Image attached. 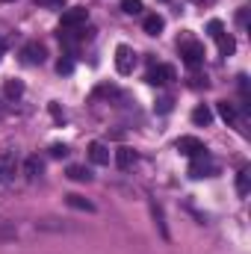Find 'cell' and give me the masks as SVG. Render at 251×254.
I'll use <instances>...</instances> for the list:
<instances>
[{
	"label": "cell",
	"mask_w": 251,
	"mask_h": 254,
	"mask_svg": "<svg viewBox=\"0 0 251 254\" xmlns=\"http://www.w3.org/2000/svg\"><path fill=\"white\" fill-rule=\"evenodd\" d=\"M142 0H122V12L125 15H142Z\"/></svg>",
	"instance_id": "cell-20"
},
{
	"label": "cell",
	"mask_w": 251,
	"mask_h": 254,
	"mask_svg": "<svg viewBox=\"0 0 251 254\" xmlns=\"http://www.w3.org/2000/svg\"><path fill=\"white\" fill-rule=\"evenodd\" d=\"M51 157H57V160H60V157H68V145H60V142L51 145Z\"/></svg>",
	"instance_id": "cell-21"
},
{
	"label": "cell",
	"mask_w": 251,
	"mask_h": 254,
	"mask_svg": "<svg viewBox=\"0 0 251 254\" xmlns=\"http://www.w3.org/2000/svg\"><path fill=\"white\" fill-rule=\"evenodd\" d=\"M216 172H219V166L210 160V154L192 157V163H189V178H195V181H201V178H213Z\"/></svg>",
	"instance_id": "cell-3"
},
{
	"label": "cell",
	"mask_w": 251,
	"mask_h": 254,
	"mask_svg": "<svg viewBox=\"0 0 251 254\" xmlns=\"http://www.w3.org/2000/svg\"><path fill=\"white\" fill-rule=\"evenodd\" d=\"M65 204H68V207H74V210H86V213H95V204H92V201H86L83 195H65Z\"/></svg>",
	"instance_id": "cell-14"
},
{
	"label": "cell",
	"mask_w": 251,
	"mask_h": 254,
	"mask_svg": "<svg viewBox=\"0 0 251 254\" xmlns=\"http://www.w3.org/2000/svg\"><path fill=\"white\" fill-rule=\"evenodd\" d=\"M89 160H92L95 166H110V148H107L104 142H92V145H89Z\"/></svg>",
	"instance_id": "cell-10"
},
{
	"label": "cell",
	"mask_w": 251,
	"mask_h": 254,
	"mask_svg": "<svg viewBox=\"0 0 251 254\" xmlns=\"http://www.w3.org/2000/svg\"><path fill=\"white\" fill-rule=\"evenodd\" d=\"M57 71H60V74H71V71H74V63L65 57V60H60V63H57Z\"/></svg>",
	"instance_id": "cell-22"
},
{
	"label": "cell",
	"mask_w": 251,
	"mask_h": 254,
	"mask_svg": "<svg viewBox=\"0 0 251 254\" xmlns=\"http://www.w3.org/2000/svg\"><path fill=\"white\" fill-rule=\"evenodd\" d=\"M142 27H145V33H148V36H160V33H163V27H166V21H163V15L151 12V15H145Z\"/></svg>",
	"instance_id": "cell-12"
},
{
	"label": "cell",
	"mask_w": 251,
	"mask_h": 254,
	"mask_svg": "<svg viewBox=\"0 0 251 254\" xmlns=\"http://www.w3.org/2000/svg\"><path fill=\"white\" fill-rule=\"evenodd\" d=\"M207 30H210V36L216 39V45H219V54H222V57H231V54L237 51V42H234V36H231V33H225V24H222V21H216V18H213V21L207 24Z\"/></svg>",
	"instance_id": "cell-1"
},
{
	"label": "cell",
	"mask_w": 251,
	"mask_h": 254,
	"mask_svg": "<svg viewBox=\"0 0 251 254\" xmlns=\"http://www.w3.org/2000/svg\"><path fill=\"white\" fill-rule=\"evenodd\" d=\"M178 48H181V57H184V63H187L189 68H198V65L204 63V45L195 42L192 36H184V39L178 42Z\"/></svg>",
	"instance_id": "cell-2"
},
{
	"label": "cell",
	"mask_w": 251,
	"mask_h": 254,
	"mask_svg": "<svg viewBox=\"0 0 251 254\" xmlns=\"http://www.w3.org/2000/svg\"><path fill=\"white\" fill-rule=\"evenodd\" d=\"M18 175V154L15 151H3L0 154V181H12Z\"/></svg>",
	"instance_id": "cell-9"
},
{
	"label": "cell",
	"mask_w": 251,
	"mask_h": 254,
	"mask_svg": "<svg viewBox=\"0 0 251 254\" xmlns=\"http://www.w3.org/2000/svg\"><path fill=\"white\" fill-rule=\"evenodd\" d=\"M51 113H54V119H57V122H65V113L60 110V104H51Z\"/></svg>",
	"instance_id": "cell-25"
},
{
	"label": "cell",
	"mask_w": 251,
	"mask_h": 254,
	"mask_svg": "<svg viewBox=\"0 0 251 254\" xmlns=\"http://www.w3.org/2000/svg\"><path fill=\"white\" fill-rule=\"evenodd\" d=\"M3 51H6V45H3V39H0V60H3Z\"/></svg>",
	"instance_id": "cell-28"
},
{
	"label": "cell",
	"mask_w": 251,
	"mask_h": 254,
	"mask_svg": "<svg viewBox=\"0 0 251 254\" xmlns=\"http://www.w3.org/2000/svg\"><path fill=\"white\" fill-rule=\"evenodd\" d=\"M3 92H6V98H21L24 95V83L21 80H6Z\"/></svg>",
	"instance_id": "cell-18"
},
{
	"label": "cell",
	"mask_w": 251,
	"mask_h": 254,
	"mask_svg": "<svg viewBox=\"0 0 251 254\" xmlns=\"http://www.w3.org/2000/svg\"><path fill=\"white\" fill-rule=\"evenodd\" d=\"M175 148L184 154V157H201V154H207V148H204V142L201 139H195V136H181L178 142H175Z\"/></svg>",
	"instance_id": "cell-6"
},
{
	"label": "cell",
	"mask_w": 251,
	"mask_h": 254,
	"mask_svg": "<svg viewBox=\"0 0 251 254\" xmlns=\"http://www.w3.org/2000/svg\"><path fill=\"white\" fill-rule=\"evenodd\" d=\"M133 163H136V151L133 148H119L116 151V166L119 169H130Z\"/></svg>",
	"instance_id": "cell-13"
},
{
	"label": "cell",
	"mask_w": 251,
	"mask_h": 254,
	"mask_svg": "<svg viewBox=\"0 0 251 254\" xmlns=\"http://www.w3.org/2000/svg\"><path fill=\"white\" fill-rule=\"evenodd\" d=\"M133 68H136V51L127 45H119L116 48V71L127 77V74H133Z\"/></svg>",
	"instance_id": "cell-4"
},
{
	"label": "cell",
	"mask_w": 251,
	"mask_h": 254,
	"mask_svg": "<svg viewBox=\"0 0 251 254\" xmlns=\"http://www.w3.org/2000/svg\"><path fill=\"white\" fill-rule=\"evenodd\" d=\"M240 24H243V27H249V6H243V9H240Z\"/></svg>",
	"instance_id": "cell-26"
},
{
	"label": "cell",
	"mask_w": 251,
	"mask_h": 254,
	"mask_svg": "<svg viewBox=\"0 0 251 254\" xmlns=\"http://www.w3.org/2000/svg\"><path fill=\"white\" fill-rule=\"evenodd\" d=\"M86 21H89V12H86L83 6L65 9L63 12V27H60V30H80V27H86Z\"/></svg>",
	"instance_id": "cell-5"
},
{
	"label": "cell",
	"mask_w": 251,
	"mask_h": 254,
	"mask_svg": "<svg viewBox=\"0 0 251 254\" xmlns=\"http://www.w3.org/2000/svg\"><path fill=\"white\" fill-rule=\"evenodd\" d=\"M145 80H148L151 86H169V83L175 80V68H172V65H154V68L145 74Z\"/></svg>",
	"instance_id": "cell-8"
},
{
	"label": "cell",
	"mask_w": 251,
	"mask_h": 254,
	"mask_svg": "<svg viewBox=\"0 0 251 254\" xmlns=\"http://www.w3.org/2000/svg\"><path fill=\"white\" fill-rule=\"evenodd\" d=\"M157 110H160V113H169V110H172V98H160V101H157Z\"/></svg>",
	"instance_id": "cell-24"
},
{
	"label": "cell",
	"mask_w": 251,
	"mask_h": 254,
	"mask_svg": "<svg viewBox=\"0 0 251 254\" xmlns=\"http://www.w3.org/2000/svg\"><path fill=\"white\" fill-rule=\"evenodd\" d=\"M219 116H222L225 122H237V107L228 104V101H219Z\"/></svg>",
	"instance_id": "cell-19"
},
{
	"label": "cell",
	"mask_w": 251,
	"mask_h": 254,
	"mask_svg": "<svg viewBox=\"0 0 251 254\" xmlns=\"http://www.w3.org/2000/svg\"><path fill=\"white\" fill-rule=\"evenodd\" d=\"M3 3H15V0H3Z\"/></svg>",
	"instance_id": "cell-29"
},
{
	"label": "cell",
	"mask_w": 251,
	"mask_h": 254,
	"mask_svg": "<svg viewBox=\"0 0 251 254\" xmlns=\"http://www.w3.org/2000/svg\"><path fill=\"white\" fill-rule=\"evenodd\" d=\"M21 172H24V178H27V181H36V178H42V172H45V163H42L39 157H27Z\"/></svg>",
	"instance_id": "cell-11"
},
{
	"label": "cell",
	"mask_w": 251,
	"mask_h": 254,
	"mask_svg": "<svg viewBox=\"0 0 251 254\" xmlns=\"http://www.w3.org/2000/svg\"><path fill=\"white\" fill-rule=\"evenodd\" d=\"M251 190V175H249V169H240V175H237V192L246 198Z\"/></svg>",
	"instance_id": "cell-17"
},
{
	"label": "cell",
	"mask_w": 251,
	"mask_h": 254,
	"mask_svg": "<svg viewBox=\"0 0 251 254\" xmlns=\"http://www.w3.org/2000/svg\"><path fill=\"white\" fill-rule=\"evenodd\" d=\"M21 60H24L27 65H42L45 60H48V51H45L42 42H27L24 51H21Z\"/></svg>",
	"instance_id": "cell-7"
},
{
	"label": "cell",
	"mask_w": 251,
	"mask_h": 254,
	"mask_svg": "<svg viewBox=\"0 0 251 254\" xmlns=\"http://www.w3.org/2000/svg\"><path fill=\"white\" fill-rule=\"evenodd\" d=\"M192 122H195V125H210V122H213V113H210V107H195V110H192Z\"/></svg>",
	"instance_id": "cell-16"
},
{
	"label": "cell",
	"mask_w": 251,
	"mask_h": 254,
	"mask_svg": "<svg viewBox=\"0 0 251 254\" xmlns=\"http://www.w3.org/2000/svg\"><path fill=\"white\" fill-rule=\"evenodd\" d=\"M192 3H198V6H210L213 0H192Z\"/></svg>",
	"instance_id": "cell-27"
},
{
	"label": "cell",
	"mask_w": 251,
	"mask_h": 254,
	"mask_svg": "<svg viewBox=\"0 0 251 254\" xmlns=\"http://www.w3.org/2000/svg\"><path fill=\"white\" fill-rule=\"evenodd\" d=\"M36 6H48V9H65L63 0H36Z\"/></svg>",
	"instance_id": "cell-23"
},
{
	"label": "cell",
	"mask_w": 251,
	"mask_h": 254,
	"mask_svg": "<svg viewBox=\"0 0 251 254\" xmlns=\"http://www.w3.org/2000/svg\"><path fill=\"white\" fill-rule=\"evenodd\" d=\"M71 181H77V184H89L92 181V175H89V169H83V166H68V172H65Z\"/></svg>",
	"instance_id": "cell-15"
}]
</instances>
